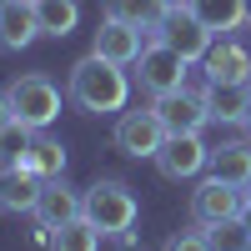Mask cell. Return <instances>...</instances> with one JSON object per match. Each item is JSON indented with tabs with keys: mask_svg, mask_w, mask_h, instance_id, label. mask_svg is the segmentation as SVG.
I'll list each match as a JSON object with an SVG mask.
<instances>
[{
	"mask_svg": "<svg viewBox=\"0 0 251 251\" xmlns=\"http://www.w3.org/2000/svg\"><path fill=\"white\" fill-rule=\"evenodd\" d=\"M71 100L91 116H111V111H126L131 100V80H126V66L116 60H100L96 50L86 60L71 66Z\"/></svg>",
	"mask_w": 251,
	"mask_h": 251,
	"instance_id": "6da1fadb",
	"label": "cell"
},
{
	"mask_svg": "<svg viewBox=\"0 0 251 251\" xmlns=\"http://www.w3.org/2000/svg\"><path fill=\"white\" fill-rule=\"evenodd\" d=\"M80 216H86L100 236H131V226L141 216L136 206V191L126 181H96L86 191V206H80Z\"/></svg>",
	"mask_w": 251,
	"mask_h": 251,
	"instance_id": "7a4b0ae2",
	"label": "cell"
},
{
	"mask_svg": "<svg viewBox=\"0 0 251 251\" xmlns=\"http://www.w3.org/2000/svg\"><path fill=\"white\" fill-rule=\"evenodd\" d=\"M10 111H15V121L20 126H30V131H46V126L60 116V91L50 86V80L46 75H15L10 80Z\"/></svg>",
	"mask_w": 251,
	"mask_h": 251,
	"instance_id": "3957f363",
	"label": "cell"
},
{
	"mask_svg": "<svg viewBox=\"0 0 251 251\" xmlns=\"http://www.w3.org/2000/svg\"><path fill=\"white\" fill-rule=\"evenodd\" d=\"M156 40H166V46H171L176 55H186V60H201L206 50H211L216 35L191 15V5H186V0H171V5H166V15H161V25H156Z\"/></svg>",
	"mask_w": 251,
	"mask_h": 251,
	"instance_id": "277c9868",
	"label": "cell"
},
{
	"mask_svg": "<svg viewBox=\"0 0 251 251\" xmlns=\"http://www.w3.org/2000/svg\"><path fill=\"white\" fill-rule=\"evenodd\" d=\"M186 66H191V60L176 55L166 40H151V46L136 55V80H141V91L166 96V91H181L186 86Z\"/></svg>",
	"mask_w": 251,
	"mask_h": 251,
	"instance_id": "5b68a950",
	"label": "cell"
},
{
	"mask_svg": "<svg viewBox=\"0 0 251 251\" xmlns=\"http://www.w3.org/2000/svg\"><path fill=\"white\" fill-rule=\"evenodd\" d=\"M156 161V171L166 181H186V176H196L206 161H211V151L201 146V131H166L161 141V151L151 156Z\"/></svg>",
	"mask_w": 251,
	"mask_h": 251,
	"instance_id": "8992f818",
	"label": "cell"
},
{
	"mask_svg": "<svg viewBox=\"0 0 251 251\" xmlns=\"http://www.w3.org/2000/svg\"><path fill=\"white\" fill-rule=\"evenodd\" d=\"M246 191L241 186H226L216 176H206L196 191H191V221L196 226H216V221H231V216H246Z\"/></svg>",
	"mask_w": 251,
	"mask_h": 251,
	"instance_id": "52a82bcc",
	"label": "cell"
},
{
	"mask_svg": "<svg viewBox=\"0 0 251 251\" xmlns=\"http://www.w3.org/2000/svg\"><path fill=\"white\" fill-rule=\"evenodd\" d=\"M166 131H201L206 121H211V111H206V86H181V91H166L156 96V106Z\"/></svg>",
	"mask_w": 251,
	"mask_h": 251,
	"instance_id": "ba28073f",
	"label": "cell"
},
{
	"mask_svg": "<svg viewBox=\"0 0 251 251\" xmlns=\"http://www.w3.org/2000/svg\"><path fill=\"white\" fill-rule=\"evenodd\" d=\"M161 141H166V126H161V116L146 106V111H121V121H116V146L126 156H156L161 151Z\"/></svg>",
	"mask_w": 251,
	"mask_h": 251,
	"instance_id": "9c48e42d",
	"label": "cell"
},
{
	"mask_svg": "<svg viewBox=\"0 0 251 251\" xmlns=\"http://www.w3.org/2000/svg\"><path fill=\"white\" fill-rule=\"evenodd\" d=\"M80 206H86V196L75 191V186H66V176H50V181H40V196H35V221L46 226V231H55V226H66L80 216Z\"/></svg>",
	"mask_w": 251,
	"mask_h": 251,
	"instance_id": "30bf717a",
	"label": "cell"
},
{
	"mask_svg": "<svg viewBox=\"0 0 251 251\" xmlns=\"http://www.w3.org/2000/svg\"><path fill=\"white\" fill-rule=\"evenodd\" d=\"M141 35H146L141 25H126V20H111V15H106V20H100V30H96V46H91V50H96L100 60H116V66H136V55L146 50Z\"/></svg>",
	"mask_w": 251,
	"mask_h": 251,
	"instance_id": "8fae6325",
	"label": "cell"
},
{
	"mask_svg": "<svg viewBox=\"0 0 251 251\" xmlns=\"http://www.w3.org/2000/svg\"><path fill=\"white\" fill-rule=\"evenodd\" d=\"M35 196H40V176L25 171L20 161H5V171H0V211H35Z\"/></svg>",
	"mask_w": 251,
	"mask_h": 251,
	"instance_id": "7c38bea8",
	"label": "cell"
},
{
	"mask_svg": "<svg viewBox=\"0 0 251 251\" xmlns=\"http://www.w3.org/2000/svg\"><path fill=\"white\" fill-rule=\"evenodd\" d=\"M201 66H206V80H251V50L236 46V40H211V50L201 55Z\"/></svg>",
	"mask_w": 251,
	"mask_h": 251,
	"instance_id": "4fadbf2b",
	"label": "cell"
},
{
	"mask_svg": "<svg viewBox=\"0 0 251 251\" xmlns=\"http://www.w3.org/2000/svg\"><path fill=\"white\" fill-rule=\"evenodd\" d=\"M35 35H40L35 0H10V5L0 10V46H5V50H25Z\"/></svg>",
	"mask_w": 251,
	"mask_h": 251,
	"instance_id": "5bb4252c",
	"label": "cell"
},
{
	"mask_svg": "<svg viewBox=\"0 0 251 251\" xmlns=\"http://www.w3.org/2000/svg\"><path fill=\"white\" fill-rule=\"evenodd\" d=\"M211 176L216 181H226V186H241L246 191V181H251V146L246 141H226V146H216L211 151Z\"/></svg>",
	"mask_w": 251,
	"mask_h": 251,
	"instance_id": "9a60e30c",
	"label": "cell"
},
{
	"mask_svg": "<svg viewBox=\"0 0 251 251\" xmlns=\"http://www.w3.org/2000/svg\"><path fill=\"white\" fill-rule=\"evenodd\" d=\"M251 100V80H206V111H211V121H241Z\"/></svg>",
	"mask_w": 251,
	"mask_h": 251,
	"instance_id": "2e32d148",
	"label": "cell"
},
{
	"mask_svg": "<svg viewBox=\"0 0 251 251\" xmlns=\"http://www.w3.org/2000/svg\"><path fill=\"white\" fill-rule=\"evenodd\" d=\"M186 5H191V15H196L211 35L236 30L241 20H246V0H186Z\"/></svg>",
	"mask_w": 251,
	"mask_h": 251,
	"instance_id": "e0dca14e",
	"label": "cell"
},
{
	"mask_svg": "<svg viewBox=\"0 0 251 251\" xmlns=\"http://www.w3.org/2000/svg\"><path fill=\"white\" fill-rule=\"evenodd\" d=\"M166 5H171V0H106V15L126 20V25H141V30H156Z\"/></svg>",
	"mask_w": 251,
	"mask_h": 251,
	"instance_id": "ac0fdd59",
	"label": "cell"
},
{
	"mask_svg": "<svg viewBox=\"0 0 251 251\" xmlns=\"http://www.w3.org/2000/svg\"><path fill=\"white\" fill-rule=\"evenodd\" d=\"M35 20H40V35H71L80 25V5L75 0H35Z\"/></svg>",
	"mask_w": 251,
	"mask_h": 251,
	"instance_id": "d6986e66",
	"label": "cell"
},
{
	"mask_svg": "<svg viewBox=\"0 0 251 251\" xmlns=\"http://www.w3.org/2000/svg\"><path fill=\"white\" fill-rule=\"evenodd\" d=\"M20 166H25V171H35L40 181H50V176H66V146H60V141H46V136H35Z\"/></svg>",
	"mask_w": 251,
	"mask_h": 251,
	"instance_id": "ffe728a7",
	"label": "cell"
},
{
	"mask_svg": "<svg viewBox=\"0 0 251 251\" xmlns=\"http://www.w3.org/2000/svg\"><path fill=\"white\" fill-rule=\"evenodd\" d=\"M96 246H100V231L86 216H75V221H66V226L50 231V251H96Z\"/></svg>",
	"mask_w": 251,
	"mask_h": 251,
	"instance_id": "44dd1931",
	"label": "cell"
},
{
	"mask_svg": "<svg viewBox=\"0 0 251 251\" xmlns=\"http://www.w3.org/2000/svg\"><path fill=\"white\" fill-rule=\"evenodd\" d=\"M206 236H211V251H251V221L246 216L216 221V226H206Z\"/></svg>",
	"mask_w": 251,
	"mask_h": 251,
	"instance_id": "7402d4cb",
	"label": "cell"
},
{
	"mask_svg": "<svg viewBox=\"0 0 251 251\" xmlns=\"http://www.w3.org/2000/svg\"><path fill=\"white\" fill-rule=\"evenodd\" d=\"M30 141H35V131L30 126H10V131H0V161H25V151H30Z\"/></svg>",
	"mask_w": 251,
	"mask_h": 251,
	"instance_id": "603a6c76",
	"label": "cell"
},
{
	"mask_svg": "<svg viewBox=\"0 0 251 251\" xmlns=\"http://www.w3.org/2000/svg\"><path fill=\"white\" fill-rule=\"evenodd\" d=\"M166 251H211V236H206V226L201 231H176L166 241Z\"/></svg>",
	"mask_w": 251,
	"mask_h": 251,
	"instance_id": "cb8c5ba5",
	"label": "cell"
},
{
	"mask_svg": "<svg viewBox=\"0 0 251 251\" xmlns=\"http://www.w3.org/2000/svg\"><path fill=\"white\" fill-rule=\"evenodd\" d=\"M10 126H15V111H10V96L0 91V131H10Z\"/></svg>",
	"mask_w": 251,
	"mask_h": 251,
	"instance_id": "d4e9b609",
	"label": "cell"
},
{
	"mask_svg": "<svg viewBox=\"0 0 251 251\" xmlns=\"http://www.w3.org/2000/svg\"><path fill=\"white\" fill-rule=\"evenodd\" d=\"M241 126H246V131H251V100H246V111H241Z\"/></svg>",
	"mask_w": 251,
	"mask_h": 251,
	"instance_id": "484cf974",
	"label": "cell"
},
{
	"mask_svg": "<svg viewBox=\"0 0 251 251\" xmlns=\"http://www.w3.org/2000/svg\"><path fill=\"white\" fill-rule=\"evenodd\" d=\"M246 201H251V181H246Z\"/></svg>",
	"mask_w": 251,
	"mask_h": 251,
	"instance_id": "4316f807",
	"label": "cell"
},
{
	"mask_svg": "<svg viewBox=\"0 0 251 251\" xmlns=\"http://www.w3.org/2000/svg\"><path fill=\"white\" fill-rule=\"evenodd\" d=\"M246 20H251V0H246Z\"/></svg>",
	"mask_w": 251,
	"mask_h": 251,
	"instance_id": "83f0119b",
	"label": "cell"
},
{
	"mask_svg": "<svg viewBox=\"0 0 251 251\" xmlns=\"http://www.w3.org/2000/svg\"><path fill=\"white\" fill-rule=\"evenodd\" d=\"M5 5H10V0H0V10H5Z\"/></svg>",
	"mask_w": 251,
	"mask_h": 251,
	"instance_id": "f1b7e54d",
	"label": "cell"
}]
</instances>
